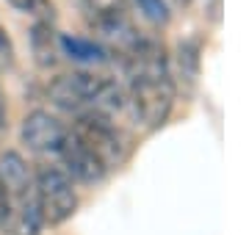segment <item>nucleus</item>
Segmentation results:
<instances>
[{"label":"nucleus","instance_id":"3","mask_svg":"<svg viewBox=\"0 0 249 235\" xmlns=\"http://www.w3.org/2000/svg\"><path fill=\"white\" fill-rule=\"evenodd\" d=\"M67 133H70V127L64 125L58 117H53L50 111H42V108L31 111L22 119V127H19L22 144L39 155H58Z\"/></svg>","mask_w":249,"mask_h":235},{"label":"nucleus","instance_id":"11","mask_svg":"<svg viewBox=\"0 0 249 235\" xmlns=\"http://www.w3.org/2000/svg\"><path fill=\"white\" fill-rule=\"evenodd\" d=\"M9 224V194H6V185L0 180V230Z\"/></svg>","mask_w":249,"mask_h":235},{"label":"nucleus","instance_id":"5","mask_svg":"<svg viewBox=\"0 0 249 235\" xmlns=\"http://www.w3.org/2000/svg\"><path fill=\"white\" fill-rule=\"evenodd\" d=\"M58 53L67 55L75 64H83V67H97V64H106L111 58L100 42H91L86 36H72V34L58 36Z\"/></svg>","mask_w":249,"mask_h":235},{"label":"nucleus","instance_id":"8","mask_svg":"<svg viewBox=\"0 0 249 235\" xmlns=\"http://www.w3.org/2000/svg\"><path fill=\"white\" fill-rule=\"evenodd\" d=\"M175 64H178V72L183 75L188 83H194L196 67H199V50H196V45L183 42V45L178 47V58H175Z\"/></svg>","mask_w":249,"mask_h":235},{"label":"nucleus","instance_id":"12","mask_svg":"<svg viewBox=\"0 0 249 235\" xmlns=\"http://www.w3.org/2000/svg\"><path fill=\"white\" fill-rule=\"evenodd\" d=\"M6 119H9V111H6V97L0 91V136L6 133Z\"/></svg>","mask_w":249,"mask_h":235},{"label":"nucleus","instance_id":"1","mask_svg":"<svg viewBox=\"0 0 249 235\" xmlns=\"http://www.w3.org/2000/svg\"><path fill=\"white\" fill-rule=\"evenodd\" d=\"M72 130H75L78 138H83L89 144V150L103 161L106 169H114V166L124 163V158L130 152V138H127V133L108 114L86 111V114L78 117V122L72 125Z\"/></svg>","mask_w":249,"mask_h":235},{"label":"nucleus","instance_id":"2","mask_svg":"<svg viewBox=\"0 0 249 235\" xmlns=\"http://www.w3.org/2000/svg\"><path fill=\"white\" fill-rule=\"evenodd\" d=\"M36 185V205L42 224H64L78 210V191L75 180L64 172L61 166H39L34 172Z\"/></svg>","mask_w":249,"mask_h":235},{"label":"nucleus","instance_id":"10","mask_svg":"<svg viewBox=\"0 0 249 235\" xmlns=\"http://www.w3.org/2000/svg\"><path fill=\"white\" fill-rule=\"evenodd\" d=\"M139 6L152 22H166L169 19V9H166V0H139Z\"/></svg>","mask_w":249,"mask_h":235},{"label":"nucleus","instance_id":"6","mask_svg":"<svg viewBox=\"0 0 249 235\" xmlns=\"http://www.w3.org/2000/svg\"><path fill=\"white\" fill-rule=\"evenodd\" d=\"M31 53L39 67H53L58 61V34L53 31V22H34L31 28Z\"/></svg>","mask_w":249,"mask_h":235},{"label":"nucleus","instance_id":"9","mask_svg":"<svg viewBox=\"0 0 249 235\" xmlns=\"http://www.w3.org/2000/svg\"><path fill=\"white\" fill-rule=\"evenodd\" d=\"M14 67V42H11L6 25L0 22V72H9Z\"/></svg>","mask_w":249,"mask_h":235},{"label":"nucleus","instance_id":"7","mask_svg":"<svg viewBox=\"0 0 249 235\" xmlns=\"http://www.w3.org/2000/svg\"><path fill=\"white\" fill-rule=\"evenodd\" d=\"M11 9H17L19 14L34 17L36 22H53L55 19V3L53 0H6Z\"/></svg>","mask_w":249,"mask_h":235},{"label":"nucleus","instance_id":"4","mask_svg":"<svg viewBox=\"0 0 249 235\" xmlns=\"http://www.w3.org/2000/svg\"><path fill=\"white\" fill-rule=\"evenodd\" d=\"M55 158L61 161L64 172L70 174L72 180H80V183H89L91 185V183H100L108 174L103 161L91 152L89 144H86L83 138L75 136L72 127H70V133H67V138H64V144H61V150H58Z\"/></svg>","mask_w":249,"mask_h":235}]
</instances>
